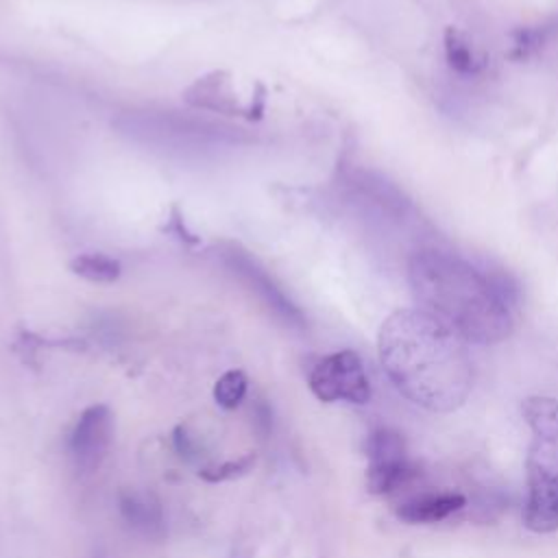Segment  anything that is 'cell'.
<instances>
[{
	"label": "cell",
	"mask_w": 558,
	"mask_h": 558,
	"mask_svg": "<svg viewBox=\"0 0 558 558\" xmlns=\"http://www.w3.org/2000/svg\"><path fill=\"white\" fill-rule=\"evenodd\" d=\"M379 360L395 388L432 412L460 408L473 386L464 340L425 310H397L379 327Z\"/></svg>",
	"instance_id": "1"
},
{
	"label": "cell",
	"mask_w": 558,
	"mask_h": 558,
	"mask_svg": "<svg viewBox=\"0 0 558 558\" xmlns=\"http://www.w3.org/2000/svg\"><path fill=\"white\" fill-rule=\"evenodd\" d=\"M408 279L425 312L464 342L495 344L514 329L519 290L508 275L482 272L440 248H418L408 259Z\"/></svg>",
	"instance_id": "2"
},
{
	"label": "cell",
	"mask_w": 558,
	"mask_h": 558,
	"mask_svg": "<svg viewBox=\"0 0 558 558\" xmlns=\"http://www.w3.org/2000/svg\"><path fill=\"white\" fill-rule=\"evenodd\" d=\"M530 427L525 525L547 534L558 527V401L530 397L523 403Z\"/></svg>",
	"instance_id": "3"
},
{
	"label": "cell",
	"mask_w": 558,
	"mask_h": 558,
	"mask_svg": "<svg viewBox=\"0 0 558 558\" xmlns=\"http://www.w3.org/2000/svg\"><path fill=\"white\" fill-rule=\"evenodd\" d=\"M220 259L229 268V272L238 277L279 320L290 327L305 325L303 312L296 307V303L246 248L235 242H225L220 248Z\"/></svg>",
	"instance_id": "4"
},
{
	"label": "cell",
	"mask_w": 558,
	"mask_h": 558,
	"mask_svg": "<svg viewBox=\"0 0 558 558\" xmlns=\"http://www.w3.org/2000/svg\"><path fill=\"white\" fill-rule=\"evenodd\" d=\"M307 381L320 401L366 403L371 397V384L362 360L349 349L316 360Z\"/></svg>",
	"instance_id": "5"
},
{
	"label": "cell",
	"mask_w": 558,
	"mask_h": 558,
	"mask_svg": "<svg viewBox=\"0 0 558 558\" xmlns=\"http://www.w3.org/2000/svg\"><path fill=\"white\" fill-rule=\"evenodd\" d=\"M366 486L375 495H388L401 488L410 475L412 464L408 458L405 442L399 432L381 427L368 436L366 442Z\"/></svg>",
	"instance_id": "6"
},
{
	"label": "cell",
	"mask_w": 558,
	"mask_h": 558,
	"mask_svg": "<svg viewBox=\"0 0 558 558\" xmlns=\"http://www.w3.org/2000/svg\"><path fill=\"white\" fill-rule=\"evenodd\" d=\"M113 434L111 410L102 403L89 405L81 412L72 436H70V453L74 458L76 469L92 473L100 466Z\"/></svg>",
	"instance_id": "7"
},
{
	"label": "cell",
	"mask_w": 558,
	"mask_h": 558,
	"mask_svg": "<svg viewBox=\"0 0 558 558\" xmlns=\"http://www.w3.org/2000/svg\"><path fill=\"white\" fill-rule=\"evenodd\" d=\"M185 102L196 107V109H205V111H216V113H227V116H248L251 118V109L246 105L240 102L233 83H231V74L216 70L209 72L201 78H196L183 94Z\"/></svg>",
	"instance_id": "8"
},
{
	"label": "cell",
	"mask_w": 558,
	"mask_h": 558,
	"mask_svg": "<svg viewBox=\"0 0 558 558\" xmlns=\"http://www.w3.org/2000/svg\"><path fill=\"white\" fill-rule=\"evenodd\" d=\"M120 512L124 521L146 534L159 536L163 532V510L155 495L142 490H122L120 493Z\"/></svg>",
	"instance_id": "9"
},
{
	"label": "cell",
	"mask_w": 558,
	"mask_h": 558,
	"mask_svg": "<svg viewBox=\"0 0 558 558\" xmlns=\"http://www.w3.org/2000/svg\"><path fill=\"white\" fill-rule=\"evenodd\" d=\"M462 506H464V497L456 493L421 495L399 504L397 517L408 523H432V521L447 519L449 514L458 512Z\"/></svg>",
	"instance_id": "10"
},
{
	"label": "cell",
	"mask_w": 558,
	"mask_h": 558,
	"mask_svg": "<svg viewBox=\"0 0 558 558\" xmlns=\"http://www.w3.org/2000/svg\"><path fill=\"white\" fill-rule=\"evenodd\" d=\"M442 46H445V59L447 65L462 76H475L484 70V57L475 52V48L471 46L469 37L456 28V26H447L445 35H442Z\"/></svg>",
	"instance_id": "11"
},
{
	"label": "cell",
	"mask_w": 558,
	"mask_h": 558,
	"mask_svg": "<svg viewBox=\"0 0 558 558\" xmlns=\"http://www.w3.org/2000/svg\"><path fill=\"white\" fill-rule=\"evenodd\" d=\"M68 266L76 277L92 283H113L122 275V264L107 253H81Z\"/></svg>",
	"instance_id": "12"
},
{
	"label": "cell",
	"mask_w": 558,
	"mask_h": 558,
	"mask_svg": "<svg viewBox=\"0 0 558 558\" xmlns=\"http://www.w3.org/2000/svg\"><path fill=\"white\" fill-rule=\"evenodd\" d=\"M246 375L242 371H227L225 375L218 377L216 386H214V399L220 408L225 410H233L240 405V401L246 395Z\"/></svg>",
	"instance_id": "13"
},
{
	"label": "cell",
	"mask_w": 558,
	"mask_h": 558,
	"mask_svg": "<svg viewBox=\"0 0 558 558\" xmlns=\"http://www.w3.org/2000/svg\"><path fill=\"white\" fill-rule=\"evenodd\" d=\"M253 462H255L253 456H244V458H238V460H229V462H225V464L203 469V471H201V477H203L205 482H211V484L225 482V480H231V477H235V475L246 473V471L253 466Z\"/></svg>",
	"instance_id": "14"
},
{
	"label": "cell",
	"mask_w": 558,
	"mask_h": 558,
	"mask_svg": "<svg viewBox=\"0 0 558 558\" xmlns=\"http://www.w3.org/2000/svg\"><path fill=\"white\" fill-rule=\"evenodd\" d=\"M541 44V33L534 28H519L514 31V41L510 57L512 59H527Z\"/></svg>",
	"instance_id": "15"
},
{
	"label": "cell",
	"mask_w": 558,
	"mask_h": 558,
	"mask_svg": "<svg viewBox=\"0 0 558 558\" xmlns=\"http://www.w3.org/2000/svg\"><path fill=\"white\" fill-rule=\"evenodd\" d=\"M172 225H174V229H168V231H174V235L177 238H181V240H185V242H196V238H192V233L185 229V225H183V220H181V216L177 214V207L172 209Z\"/></svg>",
	"instance_id": "16"
}]
</instances>
